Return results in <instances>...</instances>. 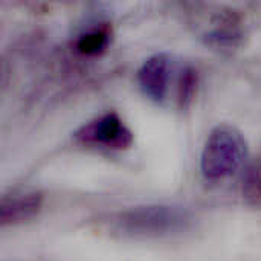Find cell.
<instances>
[{"label": "cell", "instance_id": "cell-1", "mask_svg": "<svg viewBox=\"0 0 261 261\" xmlns=\"http://www.w3.org/2000/svg\"><path fill=\"white\" fill-rule=\"evenodd\" d=\"M109 236L128 240H154L179 236L194 223L193 213L174 203H148L106 213L96 219Z\"/></svg>", "mask_w": 261, "mask_h": 261}, {"label": "cell", "instance_id": "cell-2", "mask_svg": "<svg viewBox=\"0 0 261 261\" xmlns=\"http://www.w3.org/2000/svg\"><path fill=\"white\" fill-rule=\"evenodd\" d=\"M248 165V141L231 124L216 125L200 153V174L206 184H223Z\"/></svg>", "mask_w": 261, "mask_h": 261}, {"label": "cell", "instance_id": "cell-3", "mask_svg": "<svg viewBox=\"0 0 261 261\" xmlns=\"http://www.w3.org/2000/svg\"><path fill=\"white\" fill-rule=\"evenodd\" d=\"M75 144L104 151H122L133 145V132L119 116L110 110L80 125L73 133Z\"/></svg>", "mask_w": 261, "mask_h": 261}, {"label": "cell", "instance_id": "cell-4", "mask_svg": "<svg viewBox=\"0 0 261 261\" xmlns=\"http://www.w3.org/2000/svg\"><path fill=\"white\" fill-rule=\"evenodd\" d=\"M182 64L168 52L150 55L139 66L136 81L141 92L156 104H165L170 99L171 90L176 93Z\"/></svg>", "mask_w": 261, "mask_h": 261}, {"label": "cell", "instance_id": "cell-5", "mask_svg": "<svg viewBox=\"0 0 261 261\" xmlns=\"http://www.w3.org/2000/svg\"><path fill=\"white\" fill-rule=\"evenodd\" d=\"M44 205V196L34 190H14L0 199V225L17 226L23 225L40 214Z\"/></svg>", "mask_w": 261, "mask_h": 261}, {"label": "cell", "instance_id": "cell-6", "mask_svg": "<svg viewBox=\"0 0 261 261\" xmlns=\"http://www.w3.org/2000/svg\"><path fill=\"white\" fill-rule=\"evenodd\" d=\"M242 197L248 206L261 210V148L243 170Z\"/></svg>", "mask_w": 261, "mask_h": 261}, {"label": "cell", "instance_id": "cell-7", "mask_svg": "<svg viewBox=\"0 0 261 261\" xmlns=\"http://www.w3.org/2000/svg\"><path fill=\"white\" fill-rule=\"evenodd\" d=\"M110 28L107 24H98L93 28H89L87 31H83L75 43V47L80 54L92 57V55H99L104 52L110 43Z\"/></svg>", "mask_w": 261, "mask_h": 261}]
</instances>
